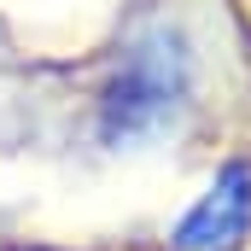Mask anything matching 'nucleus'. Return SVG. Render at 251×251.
Returning <instances> with one entry per match:
<instances>
[{"instance_id":"obj_2","label":"nucleus","mask_w":251,"mask_h":251,"mask_svg":"<svg viewBox=\"0 0 251 251\" xmlns=\"http://www.w3.org/2000/svg\"><path fill=\"white\" fill-rule=\"evenodd\" d=\"M251 228V176L228 164L210 193L193 204V216L176 228V251H234Z\"/></svg>"},{"instance_id":"obj_1","label":"nucleus","mask_w":251,"mask_h":251,"mask_svg":"<svg viewBox=\"0 0 251 251\" xmlns=\"http://www.w3.org/2000/svg\"><path fill=\"white\" fill-rule=\"evenodd\" d=\"M181 94H187V53H181L176 35L158 29L123 59L117 82H111V94H105V134L111 140H140V134L164 128Z\"/></svg>"}]
</instances>
